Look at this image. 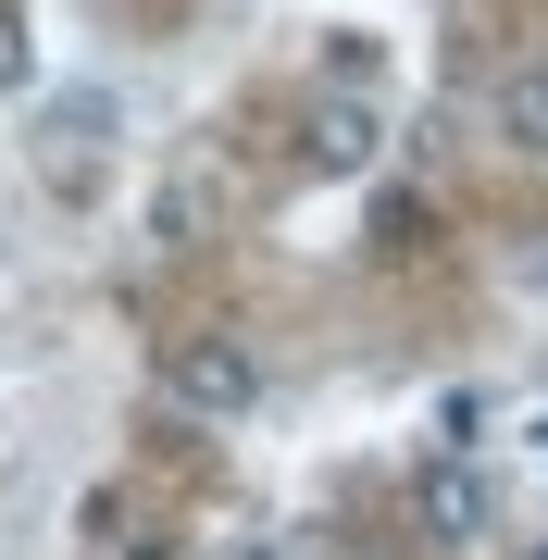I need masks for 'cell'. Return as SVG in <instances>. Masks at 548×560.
Wrapping results in <instances>:
<instances>
[{"mask_svg":"<svg viewBox=\"0 0 548 560\" xmlns=\"http://www.w3.org/2000/svg\"><path fill=\"white\" fill-rule=\"evenodd\" d=\"M113 88H50L38 101V125H25V150H38V175L62 187V200H88L101 187V150H113Z\"/></svg>","mask_w":548,"mask_h":560,"instance_id":"obj_2","label":"cell"},{"mask_svg":"<svg viewBox=\"0 0 548 560\" xmlns=\"http://www.w3.org/2000/svg\"><path fill=\"white\" fill-rule=\"evenodd\" d=\"M411 511H424V536H448V548H474V536H487V523H499V486L474 474L462 448H436L424 474H411Z\"/></svg>","mask_w":548,"mask_h":560,"instance_id":"obj_3","label":"cell"},{"mask_svg":"<svg viewBox=\"0 0 548 560\" xmlns=\"http://www.w3.org/2000/svg\"><path fill=\"white\" fill-rule=\"evenodd\" d=\"M524 436H536V460H548V411H536V423H524Z\"/></svg>","mask_w":548,"mask_h":560,"instance_id":"obj_8","label":"cell"},{"mask_svg":"<svg viewBox=\"0 0 548 560\" xmlns=\"http://www.w3.org/2000/svg\"><path fill=\"white\" fill-rule=\"evenodd\" d=\"M25 88H38V38H25V13L0 0V101H25Z\"/></svg>","mask_w":548,"mask_h":560,"instance_id":"obj_7","label":"cell"},{"mask_svg":"<svg viewBox=\"0 0 548 560\" xmlns=\"http://www.w3.org/2000/svg\"><path fill=\"white\" fill-rule=\"evenodd\" d=\"M312 175H374V150H386V113L362 101V88H325V101H312Z\"/></svg>","mask_w":548,"mask_h":560,"instance_id":"obj_4","label":"cell"},{"mask_svg":"<svg viewBox=\"0 0 548 560\" xmlns=\"http://www.w3.org/2000/svg\"><path fill=\"white\" fill-rule=\"evenodd\" d=\"M200 224H212V162H175L163 200H150V237H163V249H200Z\"/></svg>","mask_w":548,"mask_h":560,"instance_id":"obj_6","label":"cell"},{"mask_svg":"<svg viewBox=\"0 0 548 560\" xmlns=\"http://www.w3.org/2000/svg\"><path fill=\"white\" fill-rule=\"evenodd\" d=\"M487 113H499V150H524V162H548V62H511Z\"/></svg>","mask_w":548,"mask_h":560,"instance_id":"obj_5","label":"cell"},{"mask_svg":"<svg viewBox=\"0 0 548 560\" xmlns=\"http://www.w3.org/2000/svg\"><path fill=\"white\" fill-rule=\"evenodd\" d=\"M163 399L187 423H237L263 399V349H249L237 324H187V337H163Z\"/></svg>","mask_w":548,"mask_h":560,"instance_id":"obj_1","label":"cell"}]
</instances>
